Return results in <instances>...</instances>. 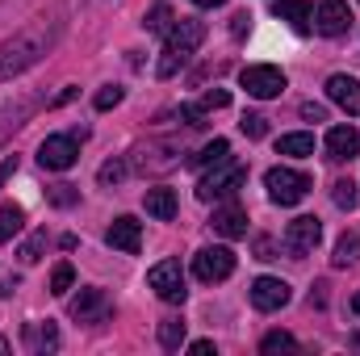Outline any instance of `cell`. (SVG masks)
<instances>
[{
    "label": "cell",
    "mask_w": 360,
    "mask_h": 356,
    "mask_svg": "<svg viewBox=\"0 0 360 356\" xmlns=\"http://www.w3.org/2000/svg\"><path fill=\"white\" fill-rule=\"evenodd\" d=\"M59 38V25H30V30H21V34H13L8 42H0V80H13V76H21L25 68H34L46 51H51V42Z\"/></svg>",
    "instance_id": "obj_1"
},
{
    "label": "cell",
    "mask_w": 360,
    "mask_h": 356,
    "mask_svg": "<svg viewBox=\"0 0 360 356\" xmlns=\"http://www.w3.org/2000/svg\"><path fill=\"white\" fill-rule=\"evenodd\" d=\"M164 38H168V42H164L160 76L168 80V76H176V68H184V59L205 42V21H197V17H176V21H172V30H168Z\"/></svg>",
    "instance_id": "obj_2"
},
{
    "label": "cell",
    "mask_w": 360,
    "mask_h": 356,
    "mask_svg": "<svg viewBox=\"0 0 360 356\" xmlns=\"http://www.w3.org/2000/svg\"><path fill=\"white\" fill-rule=\"evenodd\" d=\"M243 184H248V168H243V164L222 160V164H214V172H205V177H201V184H197V197H201V201H214V197H235Z\"/></svg>",
    "instance_id": "obj_3"
},
{
    "label": "cell",
    "mask_w": 360,
    "mask_h": 356,
    "mask_svg": "<svg viewBox=\"0 0 360 356\" xmlns=\"http://www.w3.org/2000/svg\"><path fill=\"white\" fill-rule=\"evenodd\" d=\"M264 189H269V197L276 205H297L310 193V177L297 172V168H272L264 177Z\"/></svg>",
    "instance_id": "obj_4"
},
{
    "label": "cell",
    "mask_w": 360,
    "mask_h": 356,
    "mask_svg": "<svg viewBox=\"0 0 360 356\" xmlns=\"http://www.w3.org/2000/svg\"><path fill=\"white\" fill-rule=\"evenodd\" d=\"M239 84L248 89V96H256V101H272V96H281L285 92V72L281 68H269V63H252V68H243L239 72Z\"/></svg>",
    "instance_id": "obj_5"
},
{
    "label": "cell",
    "mask_w": 360,
    "mask_h": 356,
    "mask_svg": "<svg viewBox=\"0 0 360 356\" xmlns=\"http://www.w3.org/2000/svg\"><path fill=\"white\" fill-rule=\"evenodd\" d=\"M319 239H323V222L310 218V214H302V218H293V222L285 227V252H289L293 260L310 256V252L319 248Z\"/></svg>",
    "instance_id": "obj_6"
},
{
    "label": "cell",
    "mask_w": 360,
    "mask_h": 356,
    "mask_svg": "<svg viewBox=\"0 0 360 356\" xmlns=\"http://www.w3.org/2000/svg\"><path fill=\"white\" fill-rule=\"evenodd\" d=\"M231 272H235V252H231V248H201V252L193 256V276L205 281V285L226 281Z\"/></svg>",
    "instance_id": "obj_7"
},
{
    "label": "cell",
    "mask_w": 360,
    "mask_h": 356,
    "mask_svg": "<svg viewBox=\"0 0 360 356\" xmlns=\"http://www.w3.org/2000/svg\"><path fill=\"white\" fill-rule=\"evenodd\" d=\"M147 285L164 298V302H184L188 289H184V272H180V260H160V265L147 272Z\"/></svg>",
    "instance_id": "obj_8"
},
{
    "label": "cell",
    "mask_w": 360,
    "mask_h": 356,
    "mask_svg": "<svg viewBox=\"0 0 360 356\" xmlns=\"http://www.w3.org/2000/svg\"><path fill=\"white\" fill-rule=\"evenodd\" d=\"M76 160H80V147H76L72 134H51V139L38 147V164L51 168V172H68Z\"/></svg>",
    "instance_id": "obj_9"
},
{
    "label": "cell",
    "mask_w": 360,
    "mask_h": 356,
    "mask_svg": "<svg viewBox=\"0 0 360 356\" xmlns=\"http://www.w3.org/2000/svg\"><path fill=\"white\" fill-rule=\"evenodd\" d=\"M348 25H352V8H348V0H323V4H319V13H314V30H319L323 38H340Z\"/></svg>",
    "instance_id": "obj_10"
},
{
    "label": "cell",
    "mask_w": 360,
    "mask_h": 356,
    "mask_svg": "<svg viewBox=\"0 0 360 356\" xmlns=\"http://www.w3.org/2000/svg\"><path fill=\"white\" fill-rule=\"evenodd\" d=\"M105 243L117 248V252H126V256H139V248H143V227H139L130 214H122V218H113V227L105 231Z\"/></svg>",
    "instance_id": "obj_11"
},
{
    "label": "cell",
    "mask_w": 360,
    "mask_h": 356,
    "mask_svg": "<svg viewBox=\"0 0 360 356\" xmlns=\"http://www.w3.org/2000/svg\"><path fill=\"white\" fill-rule=\"evenodd\" d=\"M289 302V285L281 276H256L252 281V306L256 310H281Z\"/></svg>",
    "instance_id": "obj_12"
},
{
    "label": "cell",
    "mask_w": 360,
    "mask_h": 356,
    "mask_svg": "<svg viewBox=\"0 0 360 356\" xmlns=\"http://www.w3.org/2000/svg\"><path fill=\"white\" fill-rule=\"evenodd\" d=\"M323 147H327V160L331 164H344V160L360 155V130H352V126H331Z\"/></svg>",
    "instance_id": "obj_13"
},
{
    "label": "cell",
    "mask_w": 360,
    "mask_h": 356,
    "mask_svg": "<svg viewBox=\"0 0 360 356\" xmlns=\"http://www.w3.org/2000/svg\"><path fill=\"white\" fill-rule=\"evenodd\" d=\"M210 227H214L222 239H243V235H248V210L235 205V201H231V205H218L214 218H210Z\"/></svg>",
    "instance_id": "obj_14"
},
{
    "label": "cell",
    "mask_w": 360,
    "mask_h": 356,
    "mask_svg": "<svg viewBox=\"0 0 360 356\" xmlns=\"http://www.w3.org/2000/svg\"><path fill=\"white\" fill-rule=\"evenodd\" d=\"M72 319H80V323H105L109 319L105 289H80V298L72 302Z\"/></svg>",
    "instance_id": "obj_15"
},
{
    "label": "cell",
    "mask_w": 360,
    "mask_h": 356,
    "mask_svg": "<svg viewBox=\"0 0 360 356\" xmlns=\"http://www.w3.org/2000/svg\"><path fill=\"white\" fill-rule=\"evenodd\" d=\"M327 96H331L344 113L360 117V80H352V76H331V80H327Z\"/></svg>",
    "instance_id": "obj_16"
},
{
    "label": "cell",
    "mask_w": 360,
    "mask_h": 356,
    "mask_svg": "<svg viewBox=\"0 0 360 356\" xmlns=\"http://www.w3.org/2000/svg\"><path fill=\"white\" fill-rule=\"evenodd\" d=\"M272 17H276V21H289L297 34L310 30V4H306V0H276V4H272Z\"/></svg>",
    "instance_id": "obj_17"
},
{
    "label": "cell",
    "mask_w": 360,
    "mask_h": 356,
    "mask_svg": "<svg viewBox=\"0 0 360 356\" xmlns=\"http://www.w3.org/2000/svg\"><path fill=\"white\" fill-rule=\"evenodd\" d=\"M143 205H147V214L160 218V222H172V218H176V193H172V189H147Z\"/></svg>",
    "instance_id": "obj_18"
},
{
    "label": "cell",
    "mask_w": 360,
    "mask_h": 356,
    "mask_svg": "<svg viewBox=\"0 0 360 356\" xmlns=\"http://www.w3.org/2000/svg\"><path fill=\"white\" fill-rule=\"evenodd\" d=\"M25 348H30V352H51V348H59L55 323H30V327H25Z\"/></svg>",
    "instance_id": "obj_19"
},
{
    "label": "cell",
    "mask_w": 360,
    "mask_h": 356,
    "mask_svg": "<svg viewBox=\"0 0 360 356\" xmlns=\"http://www.w3.org/2000/svg\"><path fill=\"white\" fill-rule=\"evenodd\" d=\"M222 160H231V143H226V139H214V143H205L197 155H188V168H214V164H222Z\"/></svg>",
    "instance_id": "obj_20"
},
{
    "label": "cell",
    "mask_w": 360,
    "mask_h": 356,
    "mask_svg": "<svg viewBox=\"0 0 360 356\" xmlns=\"http://www.w3.org/2000/svg\"><path fill=\"white\" fill-rule=\"evenodd\" d=\"M276 151L281 155H293V160H306V155H314V134H281L276 139Z\"/></svg>",
    "instance_id": "obj_21"
},
{
    "label": "cell",
    "mask_w": 360,
    "mask_h": 356,
    "mask_svg": "<svg viewBox=\"0 0 360 356\" xmlns=\"http://www.w3.org/2000/svg\"><path fill=\"white\" fill-rule=\"evenodd\" d=\"M360 260V235H340V243H335V256H331V265L335 268H352Z\"/></svg>",
    "instance_id": "obj_22"
},
{
    "label": "cell",
    "mask_w": 360,
    "mask_h": 356,
    "mask_svg": "<svg viewBox=\"0 0 360 356\" xmlns=\"http://www.w3.org/2000/svg\"><path fill=\"white\" fill-rule=\"evenodd\" d=\"M297 348H302V344H297V340H293L289 331H269V336L260 340V352H264V356H276V352H297Z\"/></svg>",
    "instance_id": "obj_23"
},
{
    "label": "cell",
    "mask_w": 360,
    "mask_h": 356,
    "mask_svg": "<svg viewBox=\"0 0 360 356\" xmlns=\"http://www.w3.org/2000/svg\"><path fill=\"white\" fill-rule=\"evenodd\" d=\"M21 222H25L21 205H0V243H8V239L21 231Z\"/></svg>",
    "instance_id": "obj_24"
},
{
    "label": "cell",
    "mask_w": 360,
    "mask_h": 356,
    "mask_svg": "<svg viewBox=\"0 0 360 356\" xmlns=\"http://www.w3.org/2000/svg\"><path fill=\"white\" fill-rule=\"evenodd\" d=\"M160 344H164L168 352H176L180 344H184V319H164V323H160Z\"/></svg>",
    "instance_id": "obj_25"
},
{
    "label": "cell",
    "mask_w": 360,
    "mask_h": 356,
    "mask_svg": "<svg viewBox=\"0 0 360 356\" xmlns=\"http://www.w3.org/2000/svg\"><path fill=\"white\" fill-rule=\"evenodd\" d=\"M172 21H176V17H172V8H168V4H155V8L147 13V21H143V25H147L151 34H168V30H172Z\"/></svg>",
    "instance_id": "obj_26"
},
{
    "label": "cell",
    "mask_w": 360,
    "mask_h": 356,
    "mask_svg": "<svg viewBox=\"0 0 360 356\" xmlns=\"http://www.w3.org/2000/svg\"><path fill=\"white\" fill-rule=\"evenodd\" d=\"M72 281H76V268L72 265H55V272H51V293H68Z\"/></svg>",
    "instance_id": "obj_27"
},
{
    "label": "cell",
    "mask_w": 360,
    "mask_h": 356,
    "mask_svg": "<svg viewBox=\"0 0 360 356\" xmlns=\"http://www.w3.org/2000/svg\"><path fill=\"white\" fill-rule=\"evenodd\" d=\"M239 130H243L248 139H264V134H269V117H264V113H248V117L239 122Z\"/></svg>",
    "instance_id": "obj_28"
},
{
    "label": "cell",
    "mask_w": 360,
    "mask_h": 356,
    "mask_svg": "<svg viewBox=\"0 0 360 356\" xmlns=\"http://www.w3.org/2000/svg\"><path fill=\"white\" fill-rule=\"evenodd\" d=\"M42 248H46V231H38V235L21 248V265H38V260H42Z\"/></svg>",
    "instance_id": "obj_29"
},
{
    "label": "cell",
    "mask_w": 360,
    "mask_h": 356,
    "mask_svg": "<svg viewBox=\"0 0 360 356\" xmlns=\"http://www.w3.org/2000/svg\"><path fill=\"white\" fill-rule=\"evenodd\" d=\"M335 205L340 210H352L356 205V184L352 180H335Z\"/></svg>",
    "instance_id": "obj_30"
},
{
    "label": "cell",
    "mask_w": 360,
    "mask_h": 356,
    "mask_svg": "<svg viewBox=\"0 0 360 356\" xmlns=\"http://www.w3.org/2000/svg\"><path fill=\"white\" fill-rule=\"evenodd\" d=\"M117 101H122V89L117 84H105V89L96 92V109H113Z\"/></svg>",
    "instance_id": "obj_31"
},
{
    "label": "cell",
    "mask_w": 360,
    "mask_h": 356,
    "mask_svg": "<svg viewBox=\"0 0 360 356\" xmlns=\"http://www.w3.org/2000/svg\"><path fill=\"white\" fill-rule=\"evenodd\" d=\"M184 126H205V105H180Z\"/></svg>",
    "instance_id": "obj_32"
},
{
    "label": "cell",
    "mask_w": 360,
    "mask_h": 356,
    "mask_svg": "<svg viewBox=\"0 0 360 356\" xmlns=\"http://www.w3.org/2000/svg\"><path fill=\"white\" fill-rule=\"evenodd\" d=\"M76 197H80L76 184H55V189H51V201H55V205H72Z\"/></svg>",
    "instance_id": "obj_33"
},
{
    "label": "cell",
    "mask_w": 360,
    "mask_h": 356,
    "mask_svg": "<svg viewBox=\"0 0 360 356\" xmlns=\"http://www.w3.org/2000/svg\"><path fill=\"white\" fill-rule=\"evenodd\" d=\"M201 105H205V109H226V105H231V92H222V89H210L205 96H201Z\"/></svg>",
    "instance_id": "obj_34"
},
{
    "label": "cell",
    "mask_w": 360,
    "mask_h": 356,
    "mask_svg": "<svg viewBox=\"0 0 360 356\" xmlns=\"http://www.w3.org/2000/svg\"><path fill=\"white\" fill-rule=\"evenodd\" d=\"M122 177H126V164H122V160H113V164L101 168V184H117Z\"/></svg>",
    "instance_id": "obj_35"
},
{
    "label": "cell",
    "mask_w": 360,
    "mask_h": 356,
    "mask_svg": "<svg viewBox=\"0 0 360 356\" xmlns=\"http://www.w3.org/2000/svg\"><path fill=\"white\" fill-rule=\"evenodd\" d=\"M302 117H310V122H323V117H327V109H323V105H314V101H306V105H302Z\"/></svg>",
    "instance_id": "obj_36"
},
{
    "label": "cell",
    "mask_w": 360,
    "mask_h": 356,
    "mask_svg": "<svg viewBox=\"0 0 360 356\" xmlns=\"http://www.w3.org/2000/svg\"><path fill=\"white\" fill-rule=\"evenodd\" d=\"M13 172H17V155H8V160L0 164V189H4V180L13 177Z\"/></svg>",
    "instance_id": "obj_37"
},
{
    "label": "cell",
    "mask_w": 360,
    "mask_h": 356,
    "mask_svg": "<svg viewBox=\"0 0 360 356\" xmlns=\"http://www.w3.org/2000/svg\"><path fill=\"white\" fill-rule=\"evenodd\" d=\"M188 352L193 356H210L214 352V344H210V340H197V344H188Z\"/></svg>",
    "instance_id": "obj_38"
},
{
    "label": "cell",
    "mask_w": 360,
    "mask_h": 356,
    "mask_svg": "<svg viewBox=\"0 0 360 356\" xmlns=\"http://www.w3.org/2000/svg\"><path fill=\"white\" fill-rule=\"evenodd\" d=\"M248 21H252L248 13H235V25H231V30H235V34H243V30H248Z\"/></svg>",
    "instance_id": "obj_39"
},
{
    "label": "cell",
    "mask_w": 360,
    "mask_h": 356,
    "mask_svg": "<svg viewBox=\"0 0 360 356\" xmlns=\"http://www.w3.org/2000/svg\"><path fill=\"white\" fill-rule=\"evenodd\" d=\"M197 8H218V4H226V0H193Z\"/></svg>",
    "instance_id": "obj_40"
},
{
    "label": "cell",
    "mask_w": 360,
    "mask_h": 356,
    "mask_svg": "<svg viewBox=\"0 0 360 356\" xmlns=\"http://www.w3.org/2000/svg\"><path fill=\"white\" fill-rule=\"evenodd\" d=\"M352 314H360V293L352 298Z\"/></svg>",
    "instance_id": "obj_41"
}]
</instances>
